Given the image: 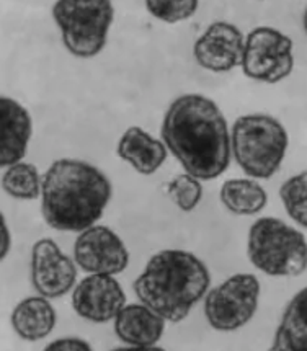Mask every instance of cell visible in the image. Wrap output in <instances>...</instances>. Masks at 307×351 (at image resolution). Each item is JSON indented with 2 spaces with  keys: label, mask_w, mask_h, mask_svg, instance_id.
Masks as SVG:
<instances>
[{
  "label": "cell",
  "mask_w": 307,
  "mask_h": 351,
  "mask_svg": "<svg viewBox=\"0 0 307 351\" xmlns=\"http://www.w3.org/2000/svg\"><path fill=\"white\" fill-rule=\"evenodd\" d=\"M77 263L53 239H41L32 250V282L38 294L56 299L74 288Z\"/></svg>",
  "instance_id": "10"
},
{
  "label": "cell",
  "mask_w": 307,
  "mask_h": 351,
  "mask_svg": "<svg viewBox=\"0 0 307 351\" xmlns=\"http://www.w3.org/2000/svg\"><path fill=\"white\" fill-rule=\"evenodd\" d=\"M271 350L307 351V288L301 289L284 309Z\"/></svg>",
  "instance_id": "17"
},
{
  "label": "cell",
  "mask_w": 307,
  "mask_h": 351,
  "mask_svg": "<svg viewBox=\"0 0 307 351\" xmlns=\"http://www.w3.org/2000/svg\"><path fill=\"white\" fill-rule=\"evenodd\" d=\"M245 38L234 23L214 21L198 40L195 41L193 56L203 69L229 72L242 62Z\"/></svg>",
  "instance_id": "12"
},
{
  "label": "cell",
  "mask_w": 307,
  "mask_h": 351,
  "mask_svg": "<svg viewBox=\"0 0 307 351\" xmlns=\"http://www.w3.org/2000/svg\"><path fill=\"white\" fill-rule=\"evenodd\" d=\"M160 134L186 173L214 180L228 170L230 132L223 111L211 98L186 93L173 100L165 111Z\"/></svg>",
  "instance_id": "1"
},
{
  "label": "cell",
  "mask_w": 307,
  "mask_h": 351,
  "mask_svg": "<svg viewBox=\"0 0 307 351\" xmlns=\"http://www.w3.org/2000/svg\"><path fill=\"white\" fill-rule=\"evenodd\" d=\"M53 19L66 49L75 58L90 59L105 48L114 7L112 0H56Z\"/></svg>",
  "instance_id": "6"
},
{
  "label": "cell",
  "mask_w": 307,
  "mask_h": 351,
  "mask_svg": "<svg viewBox=\"0 0 307 351\" xmlns=\"http://www.w3.org/2000/svg\"><path fill=\"white\" fill-rule=\"evenodd\" d=\"M149 14L165 23H180L196 14L199 0H144Z\"/></svg>",
  "instance_id": "22"
},
{
  "label": "cell",
  "mask_w": 307,
  "mask_h": 351,
  "mask_svg": "<svg viewBox=\"0 0 307 351\" xmlns=\"http://www.w3.org/2000/svg\"><path fill=\"white\" fill-rule=\"evenodd\" d=\"M46 350L53 351H90L92 346L90 343L82 340V338H58V340L51 341V343L46 346Z\"/></svg>",
  "instance_id": "23"
},
{
  "label": "cell",
  "mask_w": 307,
  "mask_h": 351,
  "mask_svg": "<svg viewBox=\"0 0 307 351\" xmlns=\"http://www.w3.org/2000/svg\"><path fill=\"white\" fill-rule=\"evenodd\" d=\"M260 2H265V0H260Z\"/></svg>",
  "instance_id": "26"
},
{
  "label": "cell",
  "mask_w": 307,
  "mask_h": 351,
  "mask_svg": "<svg viewBox=\"0 0 307 351\" xmlns=\"http://www.w3.org/2000/svg\"><path fill=\"white\" fill-rule=\"evenodd\" d=\"M280 198L288 216L307 229V172L288 178L280 188Z\"/></svg>",
  "instance_id": "20"
},
{
  "label": "cell",
  "mask_w": 307,
  "mask_h": 351,
  "mask_svg": "<svg viewBox=\"0 0 307 351\" xmlns=\"http://www.w3.org/2000/svg\"><path fill=\"white\" fill-rule=\"evenodd\" d=\"M2 188L15 199H38L42 193V178L33 164L16 162L5 167L2 175Z\"/></svg>",
  "instance_id": "19"
},
{
  "label": "cell",
  "mask_w": 307,
  "mask_h": 351,
  "mask_svg": "<svg viewBox=\"0 0 307 351\" xmlns=\"http://www.w3.org/2000/svg\"><path fill=\"white\" fill-rule=\"evenodd\" d=\"M126 306V294L113 275L90 273L72 291V307L88 322L106 324Z\"/></svg>",
  "instance_id": "11"
},
{
  "label": "cell",
  "mask_w": 307,
  "mask_h": 351,
  "mask_svg": "<svg viewBox=\"0 0 307 351\" xmlns=\"http://www.w3.org/2000/svg\"><path fill=\"white\" fill-rule=\"evenodd\" d=\"M56 320V309L48 298L41 294L20 301L10 317L15 333L27 341H38L48 337L54 330Z\"/></svg>",
  "instance_id": "16"
},
{
  "label": "cell",
  "mask_w": 307,
  "mask_h": 351,
  "mask_svg": "<svg viewBox=\"0 0 307 351\" xmlns=\"http://www.w3.org/2000/svg\"><path fill=\"white\" fill-rule=\"evenodd\" d=\"M247 255L268 276H299L307 269L306 237L278 217H260L251 224Z\"/></svg>",
  "instance_id": "5"
},
{
  "label": "cell",
  "mask_w": 307,
  "mask_h": 351,
  "mask_svg": "<svg viewBox=\"0 0 307 351\" xmlns=\"http://www.w3.org/2000/svg\"><path fill=\"white\" fill-rule=\"evenodd\" d=\"M167 193L170 199L177 204L183 213H190L198 206L203 198V186L199 178L190 173L177 175L167 185Z\"/></svg>",
  "instance_id": "21"
},
{
  "label": "cell",
  "mask_w": 307,
  "mask_h": 351,
  "mask_svg": "<svg viewBox=\"0 0 307 351\" xmlns=\"http://www.w3.org/2000/svg\"><path fill=\"white\" fill-rule=\"evenodd\" d=\"M242 71L251 80L278 84L294 69L291 38L270 27H258L247 35Z\"/></svg>",
  "instance_id": "8"
},
{
  "label": "cell",
  "mask_w": 307,
  "mask_h": 351,
  "mask_svg": "<svg viewBox=\"0 0 307 351\" xmlns=\"http://www.w3.org/2000/svg\"><path fill=\"white\" fill-rule=\"evenodd\" d=\"M302 23H304V29H306V33H307V8H306V12H304V19H302Z\"/></svg>",
  "instance_id": "25"
},
{
  "label": "cell",
  "mask_w": 307,
  "mask_h": 351,
  "mask_svg": "<svg viewBox=\"0 0 307 351\" xmlns=\"http://www.w3.org/2000/svg\"><path fill=\"white\" fill-rule=\"evenodd\" d=\"M260 298V281L249 273H237L212 288L204 299V317L217 332H234L249 324Z\"/></svg>",
  "instance_id": "7"
},
{
  "label": "cell",
  "mask_w": 307,
  "mask_h": 351,
  "mask_svg": "<svg viewBox=\"0 0 307 351\" xmlns=\"http://www.w3.org/2000/svg\"><path fill=\"white\" fill-rule=\"evenodd\" d=\"M0 229H2V250H0V256H2V260H5V256L8 252H10V247H12V234L10 230H8L7 219L3 214H2V222H0Z\"/></svg>",
  "instance_id": "24"
},
{
  "label": "cell",
  "mask_w": 307,
  "mask_h": 351,
  "mask_svg": "<svg viewBox=\"0 0 307 351\" xmlns=\"http://www.w3.org/2000/svg\"><path fill=\"white\" fill-rule=\"evenodd\" d=\"M118 156L140 175H152L164 165L167 145L164 141L152 138L139 126H131L123 132L116 149Z\"/></svg>",
  "instance_id": "15"
},
{
  "label": "cell",
  "mask_w": 307,
  "mask_h": 351,
  "mask_svg": "<svg viewBox=\"0 0 307 351\" xmlns=\"http://www.w3.org/2000/svg\"><path fill=\"white\" fill-rule=\"evenodd\" d=\"M221 203L237 216H254L267 206L268 195L260 183L250 178H232L223 183Z\"/></svg>",
  "instance_id": "18"
},
{
  "label": "cell",
  "mask_w": 307,
  "mask_h": 351,
  "mask_svg": "<svg viewBox=\"0 0 307 351\" xmlns=\"http://www.w3.org/2000/svg\"><path fill=\"white\" fill-rule=\"evenodd\" d=\"M165 322L164 317L144 302L130 304L114 319V333L123 343L134 348H152L164 335Z\"/></svg>",
  "instance_id": "14"
},
{
  "label": "cell",
  "mask_w": 307,
  "mask_h": 351,
  "mask_svg": "<svg viewBox=\"0 0 307 351\" xmlns=\"http://www.w3.org/2000/svg\"><path fill=\"white\" fill-rule=\"evenodd\" d=\"M74 260L87 273L119 275L130 265V252L114 230L92 226L75 239Z\"/></svg>",
  "instance_id": "9"
},
{
  "label": "cell",
  "mask_w": 307,
  "mask_h": 351,
  "mask_svg": "<svg viewBox=\"0 0 307 351\" xmlns=\"http://www.w3.org/2000/svg\"><path fill=\"white\" fill-rule=\"evenodd\" d=\"M211 285L210 269L198 256L186 250L167 248L151 256L133 288L140 302L167 322L186 319Z\"/></svg>",
  "instance_id": "3"
},
{
  "label": "cell",
  "mask_w": 307,
  "mask_h": 351,
  "mask_svg": "<svg viewBox=\"0 0 307 351\" xmlns=\"http://www.w3.org/2000/svg\"><path fill=\"white\" fill-rule=\"evenodd\" d=\"M232 156L251 178L267 180L280 170L288 151V131L278 119L263 113L238 117L230 131Z\"/></svg>",
  "instance_id": "4"
},
{
  "label": "cell",
  "mask_w": 307,
  "mask_h": 351,
  "mask_svg": "<svg viewBox=\"0 0 307 351\" xmlns=\"http://www.w3.org/2000/svg\"><path fill=\"white\" fill-rule=\"evenodd\" d=\"M0 164L8 167L16 164L28 151L33 134V121L29 111L20 101L10 97L0 98Z\"/></svg>",
  "instance_id": "13"
},
{
  "label": "cell",
  "mask_w": 307,
  "mask_h": 351,
  "mask_svg": "<svg viewBox=\"0 0 307 351\" xmlns=\"http://www.w3.org/2000/svg\"><path fill=\"white\" fill-rule=\"evenodd\" d=\"M112 195V182L100 169L77 158H61L42 177V217L56 230L82 232L103 216Z\"/></svg>",
  "instance_id": "2"
}]
</instances>
